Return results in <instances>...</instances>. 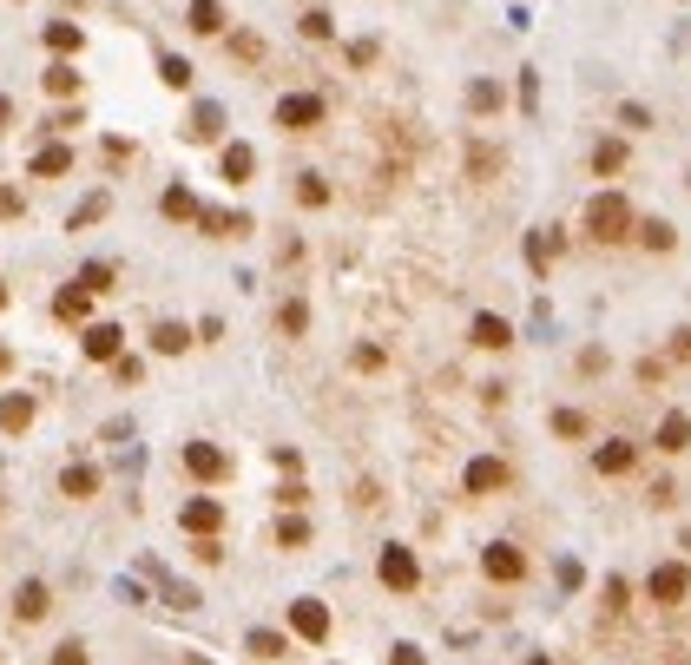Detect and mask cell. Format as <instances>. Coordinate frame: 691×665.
Returning a JSON list of instances; mask_svg holds the SVG:
<instances>
[{"mask_svg":"<svg viewBox=\"0 0 691 665\" xmlns=\"http://www.w3.org/2000/svg\"><path fill=\"white\" fill-rule=\"evenodd\" d=\"M586 238H599V244L632 238V205L619 198V191H599L593 205H586Z\"/></svg>","mask_w":691,"mask_h":665,"instance_id":"obj_1","label":"cell"},{"mask_svg":"<svg viewBox=\"0 0 691 665\" xmlns=\"http://www.w3.org/2000/svg\"><path fill=\"white\" fill-rule=\"evenodd\" d=\"M481 573L494 586H514V580H527V554H520L514 540H494V547L481 554Z\"/></svg>","mask_w":691,"mask_h":665,"instance_id":"obj_2","label":"cell"},{"mask_svg":"<svg viewBox=\"0 0 691 665\" xmlns=\"http://www.w3.org/2000/svg\"><path fill=\"white\" fill-rule=\"evenodd\" d=\"M382 586H389V593H415V586H422V560L409 554V547H382Z\"/></svg>","mask_w":691,"mask_h":665,"instance_id":"obj_3","label":"cell"},{"mask_svg":"<svg viewBox=\"0 0 691 665\" xmlns=\"http://www.w3.org/2000/svg\"><path fill=\"white\" fill-rule=\"evenodd\" d=\"M277 126H283V132L323 126V99H316V93H283V99H277Z\"/></svg>","mask_w":691,"mask_h":665,"instance_id":"obj_4","label":"cell"},{"mask_svg":"<svg viewBox=\"0 0 691 665\" xmlns=\"http://www.w3.org/2000/svg\"><path fill=\"white\" fill-rule=\"evenodd\" d=\"M645 593L659 606H678L691 593V573H685V560H665V567H652V580H645Z\"/></svg>","mask_w":691,"mask_h":665,"instance_id":"obj_5","label":"cell"},{"mask_svg":"<svg viewBox=\"0 0 691 665\" xmlns=\"http://www.w3.org/2000/svg\"><path fill=\"white\" fill-rule=\"evenodd\" d=\"M290 626H297V639L323 646V639H330V606H323V600H297V606H290Z\"/></svg>","mask_w":691,"mask_h":665,"instance_id":"obj_6","label":"cell"},{"mask_svg":"<svg viewBox=\"0 0 691 665\" xmlns=\"http://www.w3.org/2000/svg\"><path fill=\"white\" fill-rule=\"evenodd\" d=\"M185 468H191L198 481H218L231 461H224V448H211V442H185Z\"/></svg>","mask_w":691,"mask_h":665,"instance_id":"obj_7","label":"cell"},{"mask_svg":"<svg viewBox=\"0 0 691 665\" xmlns=\"http://www.w3.org/2000/svg\"><path fill=\"white\" fill-rule=\"evenodd\" d=\"M178 521H185V534L211 540V534L224 527V507H218V501H185V514H178Z\"/></svg>","mask_w":691,"mask_h":665,"instance_id":"obj_8","label":"cell"},{"mask_svg":"<svg viewBox=\"0 0 691 665\" xmlns=\"http://www.w3.org/2000/svg\"><path fill=\"white\" fill-rule=\"evenodd\" d=\"M494 488H507V461H494V455L468 461V494H494Z\"/></svg>","mask_w":691,"mask_h":665,"instance_id":"obj_9","label":"cell"},{"mask_svg":"<svg viewBox=\"0 0 691 665\" xmlns=\"http://www.w3.org/2000/svg\"><path fill=\"white\" fill-rule=\"evenodd\" d=\"M659 448H665V455H685V448H691V415H665V422H659Z\"/></svg>","mask_w":691,"mask_h":665,"instance_id":"obj_10","label":"cell"},{"mask_svg":"<svg viewBox=\"0 0 691 665\" xmlns=\"http://www.w3.org/2000/svg\"><path fill=\"white\" fill-rule=\"evenodd\" d=\"M86 356H93V363H119V330H112V323H93V330H86Z\"/></svg>","mask_w":691,"mask_h":665,"instance_id":"obj_11","label":"cell"},{"mask_svg":"<svg viewBox=\"0 0 691 665\" xmlns=\"http://www.w3.org/2000/svg\"><path fill=\"white\" fill-rule=\"evenodd\" d=\"M593 461H599V475H626L632 461H639V448H632V442H606Z\"/></svg>","mask_w":691,"mask_h":665,"instance_id":"obj_12","label":"cell"},{"mask_svg":"<svg viewBox=\"0 0 691 665\" xmlns=\"http://www.w3.org/2000/svg\"><path fill=\"white\" fill-rule=\"evenodd\" d=\"M47 586H40V580H27V586H20V600H14V619H47Z\"/></svg>","mask_w":691,"mask_h":665,"instance_id":"obj_13","label":"cell"},{"mask_svg":"<svg viewBox=\"0 0 691 665\" xmlns=\"http://www.w3.org/2000/svg\"><path fill=\"white\" fill-rule=\"evenodd\" d=\"M474 343H481V349H507V343H514V330H507L501 317H474Z\"/></svg>","mask_w":691,"mask_h":665,"instance_id":"obj_14","label":"cell"},{"mask_svg":"<svg viewBox=\"0 0 691 665\" xmlns=\"http://www.w3.org/2000/svg\"><path fill=\"white\" fill-rule=\"evenodd\" d=\"M251 165H257L251 145H224V178H231V185H244V178H251Z\"/></svg>","mask_w":691,"mask_h":665,"instance_id":"obj_15","label":"cell"},{"mask_svg":"<svg viewBox=\"0 0 691 665\" xmlns=\"http://www.w3.org/2000/svg\"><path fill=\"white\" fill-rule=\"evenodd\" d=\"M33 172H40V178H60V172H73V145H47V152L33 159Z\"/></svg>","mask_w":691,"mask_h":665,"instance_id":"obj_16","label":"cell"},{"mask_svg":"<svg viewBox=\"0 0 691 665\" xmlns=\"http://www.w3.org/2000/svg\"><path fill=\"white\" fill-rule=\"evenodd\" d=\"M191 33H224V7H218V0H191Z\"/></svg>","mask_w":691,"mask_h":665,"instance_id":"obj_17","label":"cell"},{"mask_svg":"<svg viewBox=\"0 0 691 665\" xmlns=\"http://www.w3.org/2000/svg\"><path fill=\"white\" fill-rule=\"evenodd\" d=\"M27 422H33V402H27V396H7V402H0V428H7V435H20Z\"/></svg>","mask_w":691,"mask_h":665,"instance_id":"obj_18","label":"cell"},{"mask_svg":"<svg viewBox=\"0 0 691 665\" xmlns=\"http://www.w3.org/2000/svg\"><path fill=\"white\" fill-rule=\"evenodd\" d=\"M639 244H645V251H672L678 238H672V224H665V218H645L639 224Z\"/></svg>","mask_w":691,"mask_h":665,"instance_id":"obj_19","label":"cell"},{"mask_svg":"<svg viewBox=\"0 0 691 665\" xmlns=\"http://www.w3.org/2000/svg\"><path fill=\"white\" fill-rule=\"evenodd\" d=\"M158 80L172 86V93H185V86H191V60H178V53H165V60H158Z\"/></svg>","mask_w":691,"mask_h":665,"instance_id":"obj_20","label":"cell"},{"mask_svg":"<svg viewBox=\"0 0 691 665\" xmlns=\"http://www.w3.org/2000/svg\"><path fill=\"white\" fill-rule=\"evenodd\" d=\"M158 205H165V218H198V198H191L185 185H172L165 198H158Z\"/></svg>","mask_w":691,"mask_h":665,"instance_id":"obj_21","label":"cell"},{"mask_svg":"<svg viewBox=\"0 0 691 665\" xmlns=\"http://www.w3.org/2000/svg\"><path fill=\"white\" fill-rule=\"evenodd\" d=\"M86 297H93V290H60V297H53V317L79 323V317H86Z\"/></svg>","mask_w":691,"mask_h":665,"instance_id":"obj_22","label":"cell"},{"mask_svg":"<svg viewBox=\"0 0 691 665\" xmlns=\"http://www.w3.org/2000/svg\"><path fill=\"white\" fill-rule=\"evenodd\" d=\"M185 343H191V336L178 330V323H158V330H152V349H158V356H178Z\"/></svg>","mask_w":691,"mask_h":665,"instance_id":"obj_23","label":"cell"},{"mask_svg":"<svg viewBox=\"0 0 691 665\" xmlns=\"http://www.w3.org/2000/svg\"><path fill=\"white\" fill-rule=\"evenodd\" d=\"M60 488L73 494V501H86V494L99 488V475H93V468H66V475H60Z\"/></svg>","mask_w":691,"mask_h":665,"instance_id":"obj_24","label":"cell"},{"mask_svg":"<svg viewBox=\"0 0 691 665\" xmlns=\"http://www.w3.org/2000/svg\"><path fill=\"white\" fill-rule=\"evenodd\" d=\"M47 47H53V53H79V27H73V20H53V27H47Z\"/></svg>","mask_w":691,"mask_h":665,"instance_id":"obj_25","label":"cell"},{"mask_svg":"<svg viewBox=\"0 0 691 665\" xmlns=\"http://www.w3.org/2000/svg\"><path fill=\"white\" fill-rule=\"evenodd\" d=\"M468 172H474V178L501 172V152H494V145H468Z\"/></svg>","mask_w":691,"mask_h":665,"instance_id":"obj_26","label":"cell"},{"mask_svg":"<svg viewBox=\"0 0 691 665\" xmlns=\"http://www.w3.org/2000/svg\"><path fill=\"white\" fill-rule=\"evenodd\" d=\"M619 165H626V145H619V139L593 145V172H619Z\"/></svg>","mask_w":691,"mask_h":665,"instance_id":"obj_27","label":"cell"},{"mask_svg":"<svg viewBox=\"0 0 691 665\" xmlns=\"http://www.w3.org/2000/svg\"><path fill=\"white\" fill-rule=\"evenodd\" d=\"M297 27H303V40H330V33H336V20L323 14V7H310V14L297 20Z\"/></svg>","mask_w":691,"mask_h":665,"instance_id":"obj_28","label":"cell"},{"mask_svg":"<svg viewBox=\"0 0 691 665\" xmlns=\"http://www.w3.org/2000/svg\"><path fill=\"white\" fill-rule=\"evenodd\" d=\"M47 93H53V99L79 93V73H73V66H47Z\"/></svg>","mask_w":691,"mask_h":665,"instance_id":"obj_29","label":"cell"},{"mask_svg":"<svg viewBox=\"0 0 691 665\" xmlns=\"http://www.w3.org/2000/svg\"><path fill=\"white\" fill-rule=\"evenodd\" d=\"M468 106H474V112H494V106H501V86H494V80H474V86H468Z\"/></svg>","mask_w":691,"mask_h":665,"instance_id":"obj_30","label":"cell"},{"mask_svg":"<svg viewBox=\"0 0 691 665\" xmlns=\"http://www.w3.org/2000/svg\"><path fill=\"white\" fill-rule=\"evenodd\" d=\"M218 126H224V112H218V106H198V112H191V139H211Z\"/></svg>","mask_w":691,"mask_h":665,"instance_id":"obj_31","label":"cell"},{"mask_svg":"<svg viewBox=\"0 0 691 665\" xmlns=\"http://www.w3.org/2000/svg\"><path fill=\"white\" fill-rule=\"evenodd\" d=\"M553 435H566V442H580V435H586V415H580V409H560V415H553Z\"/></svg>","mask_w":691,"mask_h":665,"instance_id":"obj_32","label":"cell"},{"mask_svg":"<svg viewBox=\"0 0 691 665\" xmlns=\"http://www.w3.org/2000/svg\"><path fill=\"white\" fill-rule=\"evenodd\" d=\"M251 652H257V659H283V633H264V626H257V633H251Z\"/></svg>","mask_w":691,"mask_h":665,"instance_id":"obj_33","label":"cell"},{"mask_svg":"<svg viewBox=\"0 0 691 665\" xmlns=\"http://www.w3.org/2000/svg\"><path fill=\"white\" fill-rule=\"evenodd\" d=\"M297 198H303V205H330V185H323V178H316V172H303Z\"/></svg>","mask_w":691,"mask_h":665,"instance_id":"obj_34","label":"cell"},{"mask_svg":"<svg viewBox=\"0 0 691 665\" xmlns=\"http://www.w3.org/2000/svg\"><path fill=\"white\" fill-rule=\"evenodd\" d=\"M303 323H310V310H303V303H283V310H277V330L303 336Z\"/></svg>","mask_w":691,"mask_h":665,"instance_id":"obj_35","label":"cell"},{"mask_svg":"<svg viewBox=\"0 0 691 665\" xmlns=\"http://www.w3.org/2000/svg\"><path fill=\"white\" fill-rule=\"evenodd\" d=\"M231 53H237V60H264V40H257V33H237Z\"/></svg>","mask_w":691,"mask_h":665,"instance_id":"obj_36","label":"cell"},{"mask_svg":"<svg viewBox=\"0 0 691 665\" xmlns=\"http://www.w3.org/2000/svg\"><path fill=\"white\" fill-rule=\"evenodd\" d=\"M106 284H112L106 264H86V270H79V290H106Z\"/></svg>","mask_w":691,"mask_h":665,"instance_id":"obj_37","label":"cell"},{"mask_svg":"<svg viewBox=\"0 0 691 665\" xmlns=\"http://www.w3.org/2000/svg\"><path fill=\"white\" fill-rule=\"evenodd\" d=\"M277 540H283V547H303V540H310V527H303V521H283Z\"/></svg>","mask_w":691,"mask_h":665,"instance_id":"obj_38","label":"cell"},{"mask_svg":"<svg viewBox=\"0 0 691 665\" xmlns=\"http://www.w3.org/2000/svg\"><path fill=\"white\" fill-rule=\"evenodd\" d=\"M20 211H27V205H20V191H14V185H0V218H20Z\"/></svg>","mask_w":691,"mask_h":665,"instance_id":"obj_39","label":"cell"},{"mask_svg":"<svg viewBox=\"0 0 691 665\" xmlns=\"http://www.w3.org/2000/svg\"><path fill=\"white\" fill-rule=\"evenodd\" d=\"M672 356H678V363H691V330H678V336H672Z\"/></svg>","mask_w":691,"mask_h":665,"instance_id":"obj_40","label":"cell"},{"mask_svg":"<svg viewBox=\"0 0 691 665\" xmlns=\"http://www.w3.org/2000/svg\"><path fill=\"white\" fill-rule=\"evenodd\" d=\"M53 665H86V652H79L73 639H66V646H60V659H53Z\"/></svg>","mask_w":691,"mask_h":665,"instance_id":"obj_41","label":"cell"},{"mask_svg":"<svg viewBox=\"0 0 691 665\" xmlns=\"http://www.w3.org/2000/svg\"><path fill=\"white\" fill-rule=\"evenodd\" d=\"M389 665H428V659H422L415 646H395V659H389Z\"/></svg>","mask_w":691,"mask_h":665,"instance_id":"obj_42","label":"cell"},{"mask_svg":"<svg viewBox=\"0 0 691 665\" xmlns=\"http://www.w3.org/2000/svg\"><path fill=\"white\" fill-rule=\"evenodd\" d=\"M7 119H14V106H7V99H0V126H7Z\"/></svg>","mask_w":691,"mask_h":665,"instance_id":"obj_43","label":"cell"},{"mask_svg":"<svg viewBox=\"0 0 691 665\" xmlns=\"http://www.w3.org/2000/svg\"><path fill=\"white\" fill-rule=\"evenodd\" d=\"M534 665H547V659H534Z\"/></svg>","mask_w":691,"mask_h":665,"instance_id":"obj_44","label":"cell"}]
</instances>
